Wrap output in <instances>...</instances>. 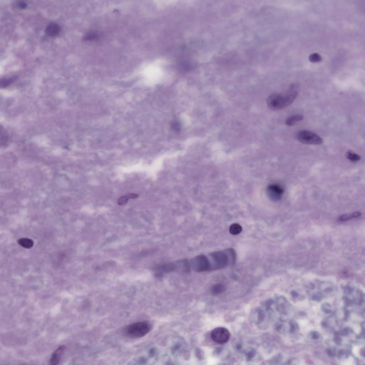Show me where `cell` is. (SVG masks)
Masks as SVG:
<instances>
[{"instance_id": "cell-8", "label": "cell", "mask_w": 365, "mask_h": 365, "mask_svg": "<svg viewBox=\"0 0 365 365\" xmlns=\"http://www.w3.org/2000/svg\"><path fill=\"white\" fill-rule=\"evenodd\" d=\"M65 349L64 346H61L53 352L50 359V364L51 365H57L60 362L61 355Z\"/></svg>"}, {"instance_id": "cell-20", "label": "cell", "mask_w": 365, "mask_h": 365, "mask_svg": "<svg viewBox=\"0 0 365 365\" xmlns=\"http://www.w3.org/2000/svg\"><path fill=\"white\" fill-rule=\"evenodd\" d=\"M129 200V199L126 196L122 197L118 199V204L120 205H123L125 204Z\"/></svg>"}, {"instance_id": "cell-24", "label": "cell", "mask_w": 365, "mask_h": 365, "mask_svg": "<svg viewBox=\"0 0 365 365\" xmlns=\"http://www.w3.org/2000/svg\"><path fill=\"white\" fill-rule=\"evenodd\" d=\"M327 353L329 356L333 357L335 355L336 352L334 349L328 348L327 350Z\"/></svg>"}, {"instance_id": "cell-34", "label": "cell", "mask_w": 365, "mask_h": 365, "mask_svg": "<svg viewBox=\"0 0 365 365\" xmlns=\"http://www.w3.org/2000/svg\"><path fill=\"white\" fill-rule=\"evenodd\" d=\"M312 300L313 301H320L321 300V298L319 296H314L312 297Z\"/></svg>"}, {"instance_id": "cell-26", "label": "cell", "mask_w": 365, "mask_h": 365, "mask_svg": "<svg viewBox=\"0 0 365 365\" xmlns=\"http://www.w3.org/2000/svg\"><path fill=\"white\" fill-rule=\"evenodd\" d=\"M349 330L348 328H344L342 331L340 332L339 334L342 336H346L349 334Z\"/></svg>"}, {"instance_id": "cell-6", "label": "cell", "mask_w": 365, "mask_h": 365, "mask_svg": "<svg viewBox=\"0 0 365 365\" xmlns=\"http://www.w3.org/2000/svg\"><path fill=\"white\" fill-rule=\"evenodd\" d=\"M154 270L156 277H160L164 274L177 271L176 263L175 262L163 263L155 267Z\"/></svg>"}, {"instance_id": "cell-15", "label": "cell", "mask_w": 365, "mask_h": 365, "mask_svg": "<svg viewBox=\"0 0 365 365\" xmlns=\"http://www.w3.org/2000/svg\"><path fill=\"white\" fill-rule=\"evenodd\" d=\"M17 79V77L13 76L7 79H3L1 80L0 85L1 88L7 87L9 85L12 84Z\"/></svg>"}, {"instance_id": "cell-9", "label": "cell", "mask_w": 365, "mask_h": 365, "mask_svg": "<svg viewBox=\"0 0 365 365\" xmlns=\"http://www.w3.org/2000/svg\"><path fill=\"white\" fill-rule=\"evenodd\" d=\"M177 266V271L182 273H189L190 270V265L186 259L178 261L175 262Z\"/></svg>"}, {"instance_id": "cell-1", "label": "cell", "mask_w": 365, "mask_h": 365, "mask_svg": "<svg viewBox=\"0 0 365 365\" xmlns=\"http://www.w3.org/2000/svg\"><path fill=\"white\" fill-rule=\"evenodd\" d=\"M298 96L296 91L285 95L275 94L268 97L267 102L268 107L272 110L282 109L291 104Z\"/></svg>"}, {"instance_id": "cell-11", "label": "cell", "mask_w": 365, "mask_h": 365, "mask_svg": "<svg viewBox=\"0 0 365 365\" xmlns=\"http://www.w3.org/2000/svg\"><path fill=\"white\" fill-rule=\"evenodd\" d=\"M60 26L56 24H51L46 28L45 34L49 37H53L59 34L60 31Z\"/></svg>"}, {"instance_id": "cell-35", "label": "cell", "mask_w": 365, "mask_h": 365, "mask_svg": "<svg viewBox=\"0 0 365 365\" xmlns=\"http://www.w3.org/2000/svg\"><path fill=\"white\" fill-rule=\"evenodd\" d=\"M344 354V351L343 350H341L339 352V354H338V356H339V357L340 358L342 357Z\"/></svg>"}, {"instance_id": "cell-23", "label": "cell", "mask_w": 365, "mask_h": 365, "mask_svg": "<svg viewBox=\"0 0 365 365\" xmlns=\"http://www.w3.org/2000/svg\"><path fill=\"white\" fill-rule=\"evenodd\" d=\"M172 128L173 130L176 131L177 132L179 131L180 130V124L177 122H174L172 124Z\"/></svg>"}, {"instance_id": "cell-18", "label": "cell", "mask_w": 365, "mask_h": 365, "mask_svg": "<svg viewBox=\"0 0 365 365\" xmlns=\"http://www.w3.org/2000/svg\"><path fill=\"white\" fill-rule=\"evenodd\" d=\"M346 157L347 159L352 162H357L360 160L361 159V157L359 155L351 151L347 152Z\"/></svg>"}, {"instance_id": "cell-3", "label": "cell", "mask_w": 365, "mask_h": 365, "mask_svg": "<svg viewBox=\"0 0 365 365\" xmlns=\"http://www.w3.org/2000/svg\"><path fill=\"white\" fill-rule=\"evenodd\" d=\"M297 138L302 143L307 145H319L323 143V139L316 134L307 130L298 132Z\"/></svg>"}, {"instance_id": "cell-33", "label": "cell", "mask_w": 365, "mask_h": 365, "mask_svg": "<svg viewBox=\"0 0 365 365\" xmlns=\"http://www.w3.org/2000/svg\"><path fill=\"white\" fill-rule=\"evenodd\" d=\"M291 295L294 298H296L298 296V294L297 292L293 291L291 292Z\"/></svg>"}, {"instance_id": "cell-32", "label": "cell", "mask_w": 365, "mask_h": 365, "mask_svg": "<svg viewBox=\"0 0 365 365\" xmlns=\"http://www.w3.org/2000/svg\"><path fill=\"white\" fill-rule=\"evenodd\" d=\"M344 313H345V316H344V320L346 321L347 320V319H348L349 315H350V312H349V311L348 310L346 309H345V310H344Z\"/></svg>"}, {"instance_id": "cell-14", "label": "cell", "mask_w": 365, "mask_h": 365, "mask_svg": "<svg viewBox=\"0 0 365 365\" xmlns=\"http://www.w3.org/2000/svg\"><path fill=\"white\" fill-rule=\"evenodd\" d=\"M361 216V213L360 212L355 211L351 213L342 215L339 216V220L341 221H345L353 218L359 217Z\"/></svg>"}, {"instance_id": "cell-12", "label": "cell", "mask_w": 365, "mask_h": 365, "mask_svg": "<svg viewBox=\"0 0 365 365\" xmlns=\"http://www.w3.org/2000/svg\"><path fill=\"white\" fill-rule=\"evenodd\" d=\"M304 117L302 115H297L288 118L286 121V124L289 126H292L297 122L302 120Z\"/></svg>"}, {"instance_id": "cell-2", "label": "cell", "mask_w": 365, "mask_h": 365, "mask_svg": "<svg viewBox=\"0 0 365 365\" xmlns=\"http://www.w3.org/2000/svg\"><path fill=\"white\" fill-rule=\"evenodd\" d=\"M151 328V325L147 322H136L126 327L124 329V334L127 337L132 339L141 338L149 333Z\"/></svg>"}, {"instance_id": "cell-16", "label": "cell", "mask_w": 365, "mask_h": 365, "mask_svg": "<svg viewBox=\"0 0 365 365\" xmlns=\"http://www.w3.org/2000/svg\"><path fill=\"white\" fill-rule=\"evenodd\" d=\"M242 230V228L241 226L236 223L232 224L229 229L230 233L233 235H237L241 233Z\"/></svg>"}, {"instance_id": "cell-25", "label": "cell", "mask_w": 365, "mask_h": 365, "mask_svg": "<svg viewBox=\"0 0 365 365\" xmlns=\"http://www.w3.org/2000/svg\"><path fill=\"white\" fill-rule=\"evenodd\" d=\"M344 304L346 307H350L352 305V302L350 299L346 297H344L343 298Z\"/></svg>"}, {"instance_id": "cell-13", "label": "cell", "mask_w": 365, "mask_h": 365, "mask_svg": "<svg viewBox=\"0 0 365 365\" xmlns=\"http://www.w3.org/2000/svg\"><path fill=\"white\" fill-rule=\"evenodd\" d=\"M18 243L22 247L26 249L32 248L34 245V242L29 238H23L18 240Z\"/></svg>"}, {"instance_id": "cell-4", "label": "cell", "mask_w": 365, "mask_h": 365, "mask_svg": "<svg viewBox=\"0 0 365 365\" xmlns=\"http://www.w3.org/2000/svg\"><path fill=\"white\" fill-rule=\"evenodd\" d=\"M190 266L196 272L201 273L209 271L211 269V263L206 256L197 255L192 260Z\"/></svg>"}, {"instance_id": "cell-10", "label": "cell", "mask_w": 365, "mask_h": 365, "mask_svg": "<svg viewBox=\"0 0 365 365\" xmlns=\"http://www.w3.org/2000/svg\"><path fill=\"white\" fill-rule=\"evenodd\" d=\"M268 190L272 197L276 199H279L283 193L284 190L281 186L276 184H271L268 186Z\"/></svg>"}, {"instance_id": "cell-30", "label": "cell", "mask_w": 365, "mask_h": 365, "mask_svg": "<svg viewBox=\"0 0 365 365\" xmlns=\"http://www.w3.org/2000/svg\"><path fill=\"white\" fill-rule=\"evenodd\" d=\"M126 196L127 197V198L129 199H129L136 198L138 197V194L133 193L128 194V195H126Z\"/></svg>"}, {"instance_id": "cell-29", "label": "cell", "mask_w": 365, "mask_h": 365, "mask_svg": "<svg viewBox=\"0 0 365 365\" xmlns=\"http://www.w3.org/2000/svg\"><path fill=\"white\" fill-rule=\"evenodd\" d=\"M320 337V334L318 332L316 331H314L312 333V339H317Z\"/></svg>"}, {"instance_id": "cell-36", "label": "cell", "mask_w": 365, "mask_h": 365, "mask_svg": "<svg viewBox=\"0 0 365 365\" xmlns=\"http://www.w3.org/2000/svg\"><path fill=\"white\" fill-rule=\"evenodd\" d=\"M321 325L322 327L323 328H326L328 326L327 324L325 322H322Z\"/></svg>"}, {"instance_id": "cell-7", "label": "cell", "mask_w": 365, "mask_h": 365, "mask_svg": "<svg viewBox=\"0 0 365 365\" xmlns=\"http://www.w3.org/2000/svg\"><path fill=\"white\" fill-rule=\"evenodd\" d=\"M211 256L215 263V268L217 269L222 268L225 265L226 258L222 252H216L212 253Z\"/></svg>"}, {"instance_id": "cell-31", "label": "cell", "mask_w": 365, "mask_h": 365, "mask_svg": "<svg viewBox=\"0 0 365 365\" xmlns=\"http://www.w3.org/2000/svg\"><path fill=\"white\" fill-rule=\"evenodd\" d=\"M322 311H323V312H324L325 314H329L331 313L332 312V311L331 309H327V308L325 307V306L324 305H322Z\"/></svg>"}, {"instance_id": "cell-27", "label": "cell", "mask_w": 365, "mask_h": 365, "mask_svg": "<svg viewBox=\"0 0 365 365\" xmlns=\"http://www.w3.org/2000/svg\"><path fill=\"white\" fill-rule=\"evenodd\" d=\"M18 7L20 8L23 9H25L27 6V5L26 3L23 2V1H19L18 3Z\"/></svg>"}, {"instance_id": "cell-19", "label": "cell", "mask_w": 365, "mask_h": 365, "mask_svg": "<svg viewBox=\"0 0 365 365\" xmlns=\"http://www.w3.org/2000/svg\"><path fill=\"white\" fill-rule=\"evenodd\" d=\"M7 132L3 128L1 127V144L6 145L7 144L8 138Z\"/></svg>"}, {"instance_id": "cell-21", "label": "cell", "mask_w": 365, "mask_h": 365, "mask_svg": "<svg viewBox=\"0 0 365 365\" xmlns=\"http://www.w3.org/2000/svg\"><path fill=\"white\" fill-rule=\"evenodd\" d=\"M309 60L312 62H317L321 60V58L320 55L316 54L311 55L309 57Z\"/></svg>"}, {"instance_id": "cell-17", "label": "cell", "mask_w": 365, "mask_h": 365, "mask_svg": "<svg viewBox=\"0 0 365 365\" xmlns=\"http://www.w3.org/2000/svg\"><path fill=\"white\" fill-rule=\"evenodd\" d=\"M225 288L223 285L218 284L213 286L211 289L212 293L214 295H218L222 293L225 290Z\"/></svg>"}, {"instance_id": "cell-37", "label": "cell", "mask_w": 365, "mask_h": 365, "mask_svg": "<svg viewBox=\"0 0 365 365\" xmlns=\"http://www.w3.org/2000/svg\"><path fill=\"white\" fill-rule=\"evenodd\" d=\"M360 353H361V355L362 356L364 357H365V349L364 348L362 349L361 352H360Z\"/></svg>"}, {"instance_id": "cell-28", "label": "cell", "mask_w": 365, "mask_h": 365, "mask_svg": "<svg viewBox=\"0 0 365 365\" xmlns=\"http://www.w3.org/2000/svg\"><path fill=\"white\" fill-rule=\"evenodd\" d=\"M333 341H334L335 343L338 345H341V343H342V339H341L340 337H338V336H336V337L334 338L333 339Z\"/></svg>"}, {"instance_id": "cell-22", "label": "cell", "mask_w": 365, "mask_h": 365, "mask_svg": "<svg viewBox=\"0 0 365 365\" xmlns=\"http://www.w3.org/2000/svg\"><path fill=\"white\" fill-rule=\"evenodd\" d=\"M298 328V326L296 323L295 322H291L290 324V332L291 333H293L295 332Z\"/></svg>"}, {"instance_id": "cell-5", "label": "cell", "mask_w": 365, "mask_h": 365, "mask_svg": "<svg viewBox=\"0 0 365 365\" xmlns=\"http://www.w3.org/2000/svg\"><path fill=\"white\" fill-rule=\"evenodd\" d=\"M211 337L213 340L216 343L224 344L226 343L229 340L230 333L227 328L219 327L212 331Z\"/></svg>"}]
</instances>
